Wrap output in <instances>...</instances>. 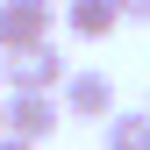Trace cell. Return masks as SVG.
<instances>
[{
  "label": "cell",
  "mask_w": 150,
  "mask_h": 150,
  "mask_svg": "<svg viewBox=\"0 0 150 150\" xmlns=\"http://www.w3.org/2000/svg\"><path fill=\"white\" fill-rule=\"evenodd\" d=\"M64 79H71V64H64V50H57V43L0 57V86H7V93H64Z\"/></svg>",
  "instance_id": "obj_1"
},
{
  "label": "cell",
  "mask_w": 150,
  "mask_h": 150,
  "mask_svg": "<svg viewBox=\"0 0 150 150\" xmlns=\"http://www.w3.org/2000/svg\"><path fill=\"white\" fill-rule=\"evenodd\" d=\"M57 122H64V100H57V93H7V107H0V136H22L36 150L57 136Z\"/></svg>",
  "instance_id": "obj_2"
},
{
  "label": "cell",
  "mask_w": 150,
  "mask_h": 150,
  "mask_svg": "<svg viewBox=\"0 0 150 150\" xmlns=\"http://www.w3.org/2000/svg\"><path fill=\"white\" fill-rule=\"evenodd\" d=\"M50 22H57L50 0H0V57L43 50V43H50Z\"/></svg>",
  "instance_id": "obj_3"
},
{
  "label": "cell",
  "mask_w": 150,
  "mask_h": 150,
  "mask_svg": "<svg viewBox=\"0 0 150 150\" xmlns=\"http://www.w3.org/2000/svg\"><path fill=\"white\" fill-rule=\"evenodd\" d=\"M57 100H64L71 122H107L115 115V79H107V71H71Z\"/></svg>",
  "instance_id": "obj_4"
},
{
  "label": "cell",
  "mask_w": 150,
  "mask_h": 150,
  "mask_svg": "<svg viewBox=\"0 0 150 150\" xmlns=\"http://www.w3.org/2000/svg\"><path fill=\"white\" fill-rule=\"evenodd\" d=\"M64 29L79 36V43H107V36L122 29V7H115V0H71V7H64Z\"/></svg>",
  "instance_id": "obj_5"
},
{
  "label": "cell",
  "mask_w": 150,
  "mask_h": 150,
  "mask_svg": "<svg viewBox=\"0 0 150 150\" xmlns=\"http://www.w3.org/2000/svg\"><path fill=\"white\" fill-rule=\"evenodd\" d=\"M100 143H107V150H150V107H136V115L115 107V115L100 122Z\"/></svg>",
  "instance_id": "obj_6"
},
{
  "label": "cell",
  "mask_w": 150,
  "mask_h": 150,
  "mask_svg": "<svg viewBox=\"0 0 150 150\" xmlns=\"http://www.w3.org/2000/svg\"><path fill=\"white\" fill-rule=\"evenodd\" d=\"M122 7V22H150V0H115Z\"/></svg>",
  "instance_id": "obj_7"
},
{
  "label": "cell",
  "mask_w": 150,
  "mask_h": 150,
  "mask_svg": "<svg viewBox=\"0 0 150 150\" xmlns=\"http://www.w3.org/2000/svg\"><path fill=\"white\" fill-rule=\"evenodd\" d=\"M0 150H36V143H22V136H0Z\"/></svg>",
  "instance_id": "obj_8"
},
{
  "label": "cell",
  "mask_w": 150,
  "mask_h": 150,
  "mask_svg": "<svg viewBox=\"0 0 150 150\" xmlns=\"http://www.w3.org/2000/svg\"><path fill=\"white\" fill-rule=\"evenodd\" d=\"M50 7H57V14H64V7H71V0H50Z\"/></svg>",
  "instance_id": "obj_9"
},
{
  "label": "cell",
  "mask_w": 150,
  "mask_h": 150,
  "mask_svg": "<svg viewBox=\"0 0 150 150\" xmlns=\"http://www.w3.org/2000/svg\"><path fill=\"white\" fill-rule=\"evenodd\" d=\"M0 107H7V93H0Z\"/></svg>",
  "instance_id": "obj_10"
}]
</instances>
